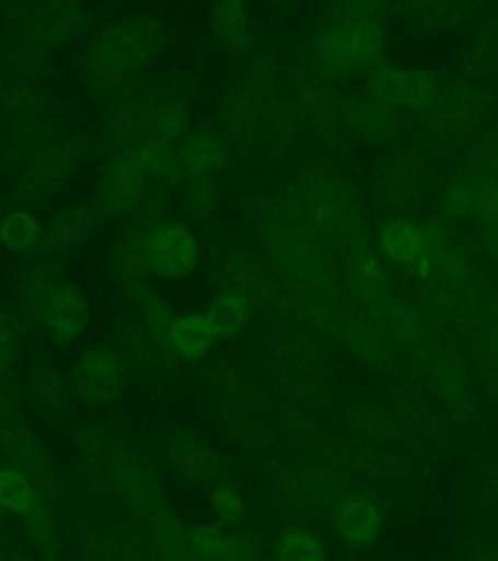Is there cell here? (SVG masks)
I'll use <instances>...</instances> for the list:
<instances>
[{"instance_id":"obj_4","label":"cell","mask_w":498,"mask_h":561,"mask_svg":"<svg viewBox=\"0 0 498 561\" xmlns=\"http://www.w3.org/2000/svg\"><path fill=\"white\" fill-rule=\"evenodd\" d=\"M187 552L195 561H240V548L217 528H197L187 538Z\"/></svg>"},{"instance_id":"obj_3","label":"cell","mask_w":498,"mask_h":561,"mask_svg":"<svg viewBox=\"0 0 498 561\" xmlns=\"http://www.w3.org/2000/svg\"><path fill=\"white\" fill-rule=\"evenodd\" d=\"M382 515L370 501L349 500L339 511V528L352 542H368L378 535Z\"/></svg>"},{"instance_id":"obj_7","label":"cell","mask_w":498,"mask_h":561,"mask_svg":"<svg viewBox=\"0 0 498 561\" xmlns=\"http://www.w3.org/2000/svg\"><path fill=\"white\" fill-rule=\"evenodd\" d=\"M0 505L14 513H30L34 507V490L26 476L12 468L0 472Z\"/></svg>"},{"instance_id":"obj_11","label":"cell","mask_w":498,"mask_h":561,"mask_svg":"<svg viewBox=\"0 0 498 561\" xmlns=\"http://www.w3.org/2000/svg\"><path fill=\"white\" fill-rule=\"evenodd\" d=\"M0 507H2V505H0Z\"/></svg>"},{"instance_id":"obj_9","label":"cell","mask_w":498,"mask_h":561,"mask_svg":"<svg viewBox=\"0 0 498 561\" xmlns=\"http://www.w3.org/2000/svg\"><path fill=\"white\" fill-rule=\"evenodd\" d=\"M280 561H322V550L314 536L297 530L280 542Z\"/></svg>"},{"instance_id":"obj_2","label":"cell","mask_w":498,"mask_h":561,"mask_svg":"<svg viewBox=\"0 0 498 561\" xmlns=\"http://www.w3.org/2000/svg\"><path fill=\"white\" fill-rule=\"evenodd\" d=\"M45 330L53 340L67 343L79 337L86 324V302L72 289L53 293L44 312Z\"/></svg>"},{"instance_id":"obj_6","label":"cell","mask_w":498,"mask_h":561,"mask_svg":"<svg viewBox=\"0 0 498 561\" xmlns=\"http://www.w3.org/2000/svg\"><path fill=\"white\" fill-rule=\"evenodd\" d=\"M215 330L207 316H184L172 328V342L189 359L201 357L215 340Z\"/></svg>"},{"instance_id":"obj_1","label":"cell","mask_w":498,"mask_h":561,"mask_svg":"<svg viewBox=\"0 0 498 561\" xmlns=\"http://www.w3.org/2000/svg\"><path fill=\"white\" fill-rule=\"evenodd\" d=\"M150 267L167 279H182L197 270L199 245L189 230L182 227H162L152 232L147 242Z\"/></svg>"},{"instance_id":"obj_8","label":"cell","mask_w":498,"mask_h":561,"mask_svg":"<svg viewBox=\"0 0 498 561\" xmlns=\"http://www.w3.org/2000/svg\"><path fill=\"white\" fill-rule=\"evenodd\" d=\"M35 234L37 225L26 213H14L0 225V240L12 250H24L34 242Z\"/></svg>"},{"instance_id":"obj_5","label":"cell","mask_w":498,"mask_h":561,"mask_svg":"<svg viewBox=\"0 0 498 561\" xmlns=\"http://www.w3.org/2000/svg\"><path fill=\"white\" fill-rule=\"evenodd\" d=\"M247 316H250V307H247L244 295L224 293L215 300L207 318L217 335L232 337L244 330V325L247 324Z\"/></svg>"},{"instance_id":"obj_10","label":"cell","mask_w":498,"mask_h":561,"mask_svg":"<svg viewBox=\"0 0 498 561\" xmlns=\"http://www.w3.org/2000/svg\"><path fill=\"white\" fill-rule=\"evenodd\" d=\"M212 503H215V508H217L220 517L227 518V520H236L242 515V511H244L242 497L232 488H220L215 493Z\"/></svg>"}]
</instances>
